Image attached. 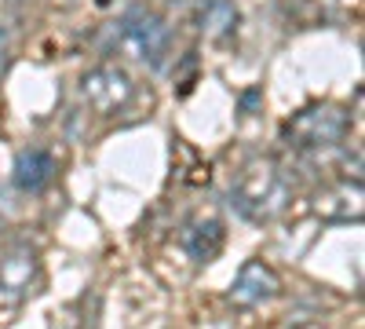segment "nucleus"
Returning <instances> with one entry per match:
<instances>
[{
    "label": "nucleus",
    "mask_w": 365,
    "mask_h": 329,
    "mask_svg": "<svg viewBox=\"0 0 365 329\" xmlns=\"http://www.w3.org/2000/svg\"><path fill=\"white\" fill-rule=\"evenodd\" d=\"M237 8H234V0H205V4L197 8V29L205 37L212 41H223L230 37L234 29H237Z\"/></svg>",
    "instance_id": "obj_9"
},
{
    "label": "nucleus",
    "mask_w": 365,
    "mask_h": 329,
    "mask_svg": "<svg viewBox=\"0 0 365 329\" xmlns=\"http://www.w3.org/2000/svg\"><path fill=\"white\" fill-rule=\"evenodd\" d=\"M55 176V158L44 146H26V151L15 154V165H11V179L22 194H41Z\"/></svg>",
    "instance_id": "obj_8"
},
{
    "label": "nucleus",
    "mask_w": 365,
    "mask_h": 329,
    "mask_svg": "<svg viewBox=\"0 0 365 329\" xmlns=\"http://www.w3.org/2000/svg\"><path fill=\"white\" fill-rule=\"evenodd\" d=\"M227 242V227L220 216H194L179 234V246L194 263H212Z\"/></svg>",
    "instance_id": "obj_6"
},
{
    "label": "nucleus",
    "mask_w": 365,
    "mask_h": 329,
    "mask_svg": "<svg viewBox=\"0 0 365 329\" xmlns=\"http://www.w3.org/2000/svg\"><path fill=\"white\" fill-rule=\"evenodd\" d=\"M278 289H282V278H278V271H274L270 263L245 260V263H241V271H237V278L230 282V304H237V308H259V304L274 300Z\"/></svg>",
    "instance_id": "obj_5"
},
{
    "label": "nucleus",
    "mask_w": 365,
    "mask_h": 329,
    "mask_svg": "<svg viewBox=\"0 0 365 329\" xmlns=\"http://www.w3.org/2000/svg\"><path fill=\"white\" fill-rule=\"evenodd\" d=\"M289 198H292L289 176L282 172L278 161H270V158L245 161L230 179V205L245 220H256V223H267L274 216H282Z\"/></svg>",
    "instance_id": "obj_1"
},
{
    "label": "nucleus",
    "mask_w": 365,
    "mask_h": 329,
    "mask_svg": "<svg viewBox=\"0 0 365 329\" xmlns=\"http://www.w3.org/2000/svg\"><path fill=\"white\" fill-rule=\"evenodd\" d=\"M168 44H172L168 22L150 8H132L113 22V48L139 59L146 66H154V70L165 63Z\"/></svg>",
    "instance_id": "obj_2"
},
{
    "label": "nucleus",
    "mask_w": 365,
    "mask_h": 329,
    "mask_svg": "<svg viewBox=\"0 0 365 329\" xmlns=\"http://www.w3.org/2000/svg\"><path fill=\"white\" fill-rule=\"evenodd\" d=\"M4 48H8V34L0 29V66H4Z\"/></svg>",
    "instance_id": "obj_11"
},
{
    "label": "nucleus",
    "mask_w": 365,
    "mask_h": 329,
    "mask_svg": "<svg viewBox=\"0 0 365 329\" xmlns=\"http://www.w3.org/2000/svg\"><path fill=\"white\" fill-rule=\"evenodd\" d=\"M135 96V84L128 77L125 66L117 63H103V66H91L81 77V99L96 110V113H120Z\"/></svg>",
    "instance_id": "obj_4"
},
{
    "label": "nucleus",
    "mask_w": 365,
    "mask_h": 329,
    "mask_svg": "<svg viewBox=\"0 0 365 329\" xmlns=\"http://www.w3.org/2000/svg\"><path fill=\"white\" fill-rule=\"evenodd\" d=\"M347 128H351V117L344 106L318 103V106L299 110L292 121H285L282 139L292 151H329V146L344 143Z\"/></svg>",
    "instance_id": "obj_3"
},
{
    "label": "nucleus",
    "mask_w": 365,
    "mask_h": 329,
    "mask_svg": "<svg viewBox=\"0 0 365 329\" xmlns=\"http://www.w3.org/2000/svg\"><path fill=\"white\" fill-rule=\"evenodd\" d=\"M37 271H41L37 249L15 246L4 260H0V296H8V300H19V296H26L29 285L37 282Z\"/></svg>",
    "instance_id": "obj_7"
},
{
    "label": "nucleus",
    "mask_w": 365,
    "mask_h": 329,
    "mask_svg": "<svg viewBox=\"0 0 365 329\" xmlns=\"http://www.w3.org/2000/svg\"><path fill=\"white\" fill-rule=\"evenodd\" d=\"M358 198H361L358 183H354V187H351V183H340V187L322 191V194L314 198V213L325 216V220H351V216L358 220V216H361Z\"/></svg>",
    "instance_id": "obj_10"
}]
</instances>
